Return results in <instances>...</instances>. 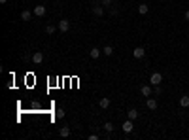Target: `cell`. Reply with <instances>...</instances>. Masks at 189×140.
Instances as JSON below:
<instances>
[{
	"label": "cell",
	"mask_w": 189,
	"mask_h": 140,
	"mask_svg": "<svg viewBox=\"0 0 189 140\" xmlns=\"http://www.w3.org/2000/svg\"><path fill=\"white\" fill-rule=\"evenodd\" d=\"M149 83L151 85H161L163 83V74L161 72H153L151 76H149Z\"/></svg>",
	"instance_id": "cell-1"
},
{
	"label": "cell",
	"mask_w": 189,
	"mask_h": 140,
	"mask_svg": "<svg viewBox=\"0 0 189 140\" xmlns=\"http://www.w3.org/2000/svg\"><path fill=\"white\" fill-rule=\"evenodd\" d=\"M57 28H59L61 32H68V30H70V21H68V19H61L59 25H57Z\"/></svg>",
	"instance_id": "cell-2"
},
{
	"label": "cell",
	"mask_w": 189,
	"mask_h": 140,
	"mask_svg": "<svg viewBox=\"0 0 189 140\" xmlns=\"http://www.w3.org/2000/svg\"><path fill=\"white\" fill-rule=\"evenodd\" d=\"M157 106L159 104H157V100H155L153 96H146V108L148 110H157Z\"/></svg>",
	"instance_id": "cell-3"
},
{
	"label": "cell",
	"mask_w": 189,
	"mask_h": 140,
	"mask_svg": "<svg viewBox=\"0 0 189 140\" xmlns=\"http://www.w3.org/2000/svg\"><path fill=\"white\" fill-rule=\"evenodd\" d=\"M121 129H123L125 133H132V129H134V125H132V119H129V117H127V121H123Z\"/></svg>",
	"instance_id": "cell-4"
},
{
	"label": "cell",
	"mask_w": 189,
	"mask_h": 140,
	"mask_svg": "<svg viewBox=\"0 0 189 140\" xmlns=\"http://www.w3.org/2000/svg\"><path fill=\"white\" fill-rule=\"evenodd\" d=\"M144 55H146V49H144V47H134V49H132V57H134V59H142Z\"/></svg>",
	"instance_id": "cell-5"
},
{
	"label": "cell",
	"mask_w": 189,
	"mask_h": 140,
	"mask_svg": "<svg viewBox=\"0 0 189 140\" xmlns=\"http://www.w3.org/2000/svg\"><path fill=\"white\" fill-rule=\"evenodd\" d=\"M140 93L144 95V96H151L153 95V89H151V85H142V87H140Z\"/></svg>",
	"instance_id": "cell-6"
},
{
	"label": "cell",
	"mask_w": 189,
	"mask_h": 140,
	"mask_svg": "<svg viewBox=\"0 0 189 140\" xmlns=\"http://www.w3.org/2000/svg\"><path fill=\"white\" fill-rule=\"evenodd\" d=\"M42 61H43V53L36 51L34 55H32V62H34V64H42Z\"/></svg>",
	"instance_id": "cell-7"
},
{
	"label": "cell",
	"mask_w": 189,
	"mask_h": 140,
	"mask_svg": "<svg viewBox=\"0 0 189 140\" xmlns=\"http://www.w3.org/2000/svg\"><path fill=\"white\" fill-rule=\"evenodd\" d=\"M70 133H72V129H70L68 125H64V127H61V129H59V134H61L62 138H66V136H70Z\"/></svg>",
	"instance_id": "cell-8"
},
{
	"label": "cell",
	"mask_w": 189,
	"mask_h": 140,
	"mask_svg": "<svg viewBox=\"0 0 189 140\" xmlns=\"http://www.w3.org/2000/svg\"><path fill=\"white\" fill-rule=\"evenodd\" d=\"M93 13L96 15V17H102L104 15V6L100 4V6H93Z\"/></svg>",
	"instance_id": "cell-9"
},
{
	"label": "cell",
	"mask_w": 189,
	"mask_h": 140,
	"mask_svg": "<svg viewBox=\"0 0 189 140\" xmlns=\"http://www.w3.org/2000/svg\"><path fill=\"white\" fill-rule=\"evenodd\" d=\"M34 15L43 17V15H46V6H36V8H34Z\"/></svg>",
	"instance_id": "cell-10"
},
{
	"label": "cell",
	"mask_w": 189,
	"mask_h": 140,
	"mask_svg": "<svg viewBox=\"0 0 189 140\" xmlns=\"http://www.w3.org/2000/svg\"><path fill=\"white\" fill-rule=\"evenodd\" d=\"M98 106H100V108H102V110H106V108H108V106H110V99H108V96H102V99H100V100H98Z\"/></svg>",
	"instance_id": "cell-11"
},
{
	"label": "cell",
	"mask_w": 189,
	"mask_h": 140,
	"mask_svg": "<svg viewBox=\"0 0 189 140\" xmlns=\"http://www.w3.org/2000/svg\"><path fill=\"white\" fill-rule=\"evenodd\" d=\"M180 106L182 108H187L189 106V95H182L180 96Z\"/></svg>",
	"instance_id": "cell-12"
},
{
	"label": "cell",
	"mask_w": 189,
	"mask_h": 140,
	"mask_svg": "<svg viewBox=\"0 0 189 140\" xmlns=\"http://www.w3.org/2000/svg\"><path fill=\"white\" fill-rule=\"evenodd\" d=\"M100 53H102V49H98V47H93L91 51H89V55H91L93 59H98V57H100Z\"/></svg>",
	"instance_id": "cell-13"
},
{
	"label": "cell",
	"mask_w": 189,
	"mask_h": 140,
	"mask_svg": "<svg viewBox=\"0 0 189 140\" xmlns=\"http://www.w3.org/2000/svg\"><path fill=\"white\" fill-rule=\"evenodd\" d=\"M32 13H34V12H28V9H25V12H21V19H23V21H30Z\"/></svg>",
	"instance_id": "cell-14"
},
{
	"label": "cell",
	"mask_w": 189,
	"mask_h": 140,
	"mask_svg": "<svg viewBox=\"0 0 189 140\" xmlns=\"http://www.w3.org/2000/svg\"><path fill=\"white\" fill-rule=\"evenodd\" d=\"M127 117H129V119H132V121H134V119H136V117H138V112H136L134 108H130V110L127 112Z\"/></svg>",
	"instance_id": "cell-15"
},
{
	"label": "cell",
	"mask_w": 189,
	"mask_h": 140,
	"mask_svg": "<svg viewBox=\"0 0 189 140\" xmlns=\"http://www.w3.org/2000/svg\"><path fill=\"white\" fill-rule=\"evenodd\" d=\"M102 129H104V131H106V133H112V131H114V129H115V127H114V123H112V121H106V123L102 125Z\"/></svg>",
	"instance_id": "cell-16"
},
{
	"label": "cell",
	"mask_w": 189,
	"mask_h": 140,
	"mask_svg": "<svg viewBox=\"0 0 189 140\" xmlns=\"http://www.w3.org/2000/svg\"><path fill=\"white\" fill-rule=\"evenodd\" d=\"M112 53H114V47H112V46H104V47H102V55L110 57V55H112Z\"/></svg>",
	"instance_id": "cell-17"
},
{
	"label": "cell",
	"mask_w": 189,
	"mask_h": 140,
	"mask_svg": "<svg viewBox=\"0 0 189 140\" xmlns=\"http://www.w3.org/2000/svg\"><path fill=\"white\" fill-rule=\"evenodd\" d=\"M149 12V8H148V4H140L138 6V13H142V15H146Z\"/></svg>",
	"instance_id": "cell-18"
},
{
	"label": "cell",
	"mask_w": 189,
	"mask_h": 140,
	"mask_svg": "<svg viewBox=\"0 0 189 140\" xmlns=\"http://www.w3.org/2000/svg\"><path fill=\"white\" fill-rule=\"evenodd\" d=\"M55 117H57V119H62V117H64V110H57V112H55Z\"/></svg>",
	"instance_id": "cell-19"
},
{
	"label": "cell",
	"mask_w": 189,
	"mask_h": 140,
	"mask_svg": "<svg viewBox=\"0 0 189 140\" xmlns=\"http://www.w3.org/2000/svg\"><path fill=\"white\" fill-rule=\"evenodd\" d=\"M55 30H57V28H55L53 25H47V27H46V32H47V34H55Z\"/></svg>",
	"instance_id": "cell-20"
},
{
	"label": "cell",
	"mask_w": 189,
	"mask_h": 140,
	"mask_svg": "<svg viewBox=\"0 0 189 140\" xmlns=\"http://www.w3.org/2000/svg\"><path fill=\"white\" fill-rule=\"evenodd\" d=\"M163 89H161V85H155V89H153V95H161Z\"/></svg>",
	"instance_id": "cell-21"
},
{
	"label": "cell",
	"mask_w": 189,
	"mask_h": 140,
	"mask_svg": "<svg viewBox=\"0 0 189 140\" xmlns=\"http://www.w3.org/2000/svg\"><path fill=\"white\" fill-rule=\"evenodd\" d=\"M100 4H102L104 8H108V6H112V0H100Z\"/></svg>",
	"instance_id": "cell-22"
},
{
	"label": "cell",
	"mask_w": 189,
	"mask_h": 140,
	"mask_svg": "<svg viewBox=\"0 0 189 140\" xmlns=\"http://www.w3.org/2000/svg\"><path fill=\"white\" fill-rule=\"evenodd\" d=\"M110 13H112V15H117V13H119V9H115V8H112V9H110Z\"/></svg>",
	"instance_id": "cell-23"
},
{
	"label": "cell",
	"mask_w": 189,
	"mask_h": 140,
	"mask_svg": "<svg viewBox=\"0 0 189 140\" xmlns=\"http://www.w3.org/2000/svg\"><path fill=\"white\" fill-rule=\"evenodd\" d=\"M183 17H185V21H189V9L185 12V15H183Z\"/></svg>",
	"instance_id": "cell-24"
},
{
	"label": "cell",
	"mask_w": 189,
	"mask_h": 140,
	"mask_svg": "<svg viewBox=\"0 0 189 140\" xmlns=\"http://www.w3.org/2000/svg\"><path fill=\"white\" fill-rule=\"evenodd\" d=\"M8 2V0H0V4H6Z\"/></svg>",
	"instance_id": "cell-25"
}]
</instances>
